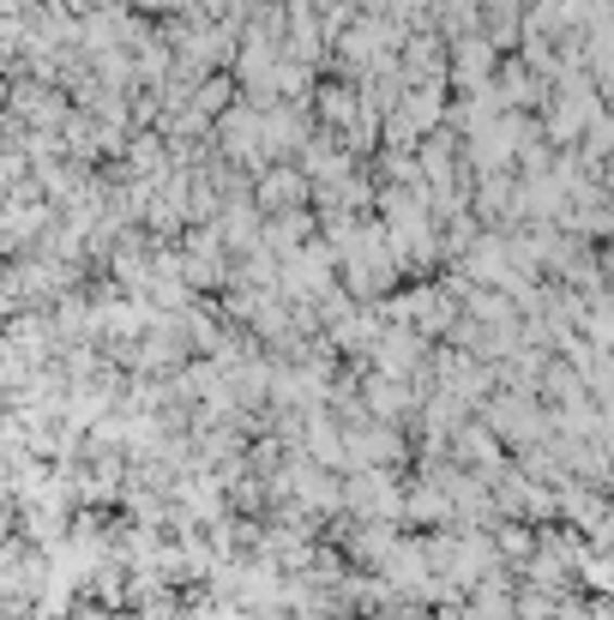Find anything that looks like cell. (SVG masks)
Segmentation results:
<instances>
[{
    "instance_id": "1",
    "label": "cell",
    "mask_w": 614,
    "mask_h": 620,
    "mask_svg": "<svg viewBox=\"0 0 614 620\" xmlns=\"http://www.w3.org/2000/svg\"><path fill=\"white\" fill-rule=\"evenodd\" d=\"M488 78V42H458V85H483Z\"/></svg>"
},
{
    "instance_id": "2",
    "label": "cell",
    "mask_w": 614,
    "mask_h": 620,
    "mask_svg": "<svg viewBox=\"0 0 614 620\" xmlns=\"http://www.w3.org/2000/svg\"><path fill=\"white\" fill-rule=\"evenodd\" d=\"M260 194H265V199H296V194H301V175H289V169H284V175H265Z\"/></svg>"
},
{
    "instance_id": "3",
    "label": "cell",
    "mask_w": 614,
    "mask_h": 620,
    "mask_svg": "<svg viewBox=\"0 0 614 620\" xmlns=\"http://www.w3.org/2000/svg\"><path fill=\"white\" fill-rule=\"evenodd\" d=\"M139 7H163V0H139Z\"/></svg>"
}]
</instances>
